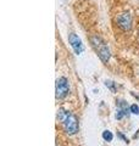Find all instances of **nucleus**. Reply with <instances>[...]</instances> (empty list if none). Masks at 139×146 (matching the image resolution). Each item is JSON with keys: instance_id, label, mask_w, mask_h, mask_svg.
Returning <instances> with one entry per match:
<instances>
[{"instance_id": "nucleus-9", "label": "nucleus", "mask_w": 139, "mask_h": 146, "mask_svg": "<svg viewBox=\"0 0 139 146\" xmlns=\"http://www.w3.org/2000/svg\"><path fill=\"white\" fill-rule=\"evenodd\" d=\"M105 85L109 86V88L112 90V91H115V83H114V82H108V80H106L105 82Z\"/></svg>"}, {"instance_id": "nucleus-4", "label": "nucleus", "mask_w": 139, "mask_h": 146, "mask_svg": "<svg viewBox=\"0 0 139 146\" xmlns=\"http://www.w3.org/2000/svg\"><path fill=\"white\" fill-rule=\"evenodd\" d=\"M116 22H117L118 27L122 31H129L132 28V17L128 12H123L116 17Z\"/></svg>"}, {"instance_id": "nucleus-3", "label": "nucleus", "mask_w": 139, "mask_h": 146, "mask_svg": "<svg viewBox=\"0 0 139 146\" xmlns=\"http://www.w3.org/2000/svg\"><path fill=\"white\" fill-rule=\"evenodd\" d=\"M55 95H56L57 100H62L70 94V84L68 80L65 77H60L56 79V84H55Z\"/></svg>"}, {"instance_id": "nucleus-6", "label": "nucleus", "mask_w": 139, "mask_h": 146, "mask_svg": "<svg viewBox=\"0 0 139 146\" xmlns=\"http://www.w3.org/2000/svg\"><path fill=\"white\" fill-rule=\"evenodd\" d=\"M116 106H117V108L122 110V111L126 113V116H129L131 108H128V104L124 101V100H117V101H116Z\"/></svg>"}, {"instance_id": "nucleus-5", "label": "nucleus", "mask_w": 139, "mask_h": 146, "mask_svg": "<svg viewBox=\"0 0 139 146\" xmlns=\"http://www.w3.org/2000/svg\"><path fill=\"white\" fill-rule=\"evenodd\" d=\"M68 42L71 44V46L73 49V51H75L77 55H80L83 52V50H84V46H83V43L82 40L78 38V35L75 34V33H71L68 35Z\"/></svg>"}, {"instance_id": "nucleus-2", "label": "nucleus", "mask_w": 139, "mask_h": 146, "mask_svg": "<svg viewBox=\"0 0 139 146\" xmlns=\"http://www.w3.org/2000/svg\"><path fill=\"white\" fill-rule=\"evenodd\" d=\"M90 44H92V46L94 48L95 52L98 54V56L100 57V60L103 61L104 63H108V61L110 60V57H111L110 49L108 46V44H106L99 35L90 36Z\"/></svg>"}, {"instance_id": "nucleus-8", "label": "nucleus", "mask_w": 139, "mask_h": 146, "mask_svg": "<svg viewBox=\"0 0 139 146\" xmlns=\"http://www.w3.org/2000/svg\"><path fill=\"white\" fill-rule=\"evenodd\" d=\"M131 113H133V115H139V106L137 104H133L131 105Z\"/></svg>"}, {"instance_id": "nucleus-7", "label": "nucleus", "mask_w": 139, "mask_h": 146, "mask_svg": "<svg viewBox=\"0 0 139 146\" xmlns=\"http://www.w3.org/2000/svg\"><path fill=\"white\" fill-rule=\"evenodd\" d=\"M103 139L105 141H108V143H110V141H112L114 135H112V133H111L110 130H104L103 131Z\"/></svg>"}, {"instance_id": "nucleus-1", "label": "nucleus", "mask_w": 139, "mask_h": 146, "mask_svg": "<svg viewBox=\"0 0 139 146\" xmlns=\"http://www.w3.org/2000/svg\"><path fill=\"white\" fill-rule=\"evenodd\" d=\"M57 121L62 123L65 133L68 135H75L80 130V124H78V119L75 115H72L70 111L66 110H59L57 111Z\"/></svg>"}, {"instance_id": "nucleus-10", "label": "nucleus", "mask_w": 139, "mask_h": 146, "mask_svg": "<svg viewBox=\"0 0 139 146\" xmlns=\"http://www.w3.org/2000/svg\"><path fill=\"white\" fill-rule=\"evenodd\" d=\"M117 135H118V138H121V139H122V140L124 141V143H127V144L129 143V141H128V139H127L126 136H124V135H123L122 133H117Z\"/></svg>"}]
</instances>
